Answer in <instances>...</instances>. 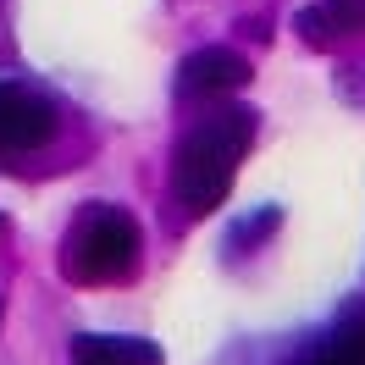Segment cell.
Segmentation results:
<instances>
[{"mask_svg": "<svg viewBox=\"0 0 365 365\" xmlns=\"http://www.w3.org/2000/svg\"><path fill=\"white\" fill-rule=\"evenodd\" d=\"M255 144V111L250 106H222L210 111L194 133L178 144V166H172V200L182 205L188 222H200L227 200L238 160Z\"/></svg>", "mask_w": 365, "mask_h": 365, "instance_id": "1", "label": "cell"}, {"mask_svg": "<svg viewBox=\"0 0 365 365\" xmlns=\"http://www.w3.org/2000/svg\"><path fill=\"white\" fill-rule=\"evenodd\" d=\"M61 266H67V277L83 282V288H106V282L133 277V266H138V222L128 210H116V205H89L67 232Z\"/></svg>", "mask_w": 365, "mask_h": 365, "instance_id": "2", "label": "cell"}, {"mask_svg": "<svg viewBox=\"0 0 365 365\" xmlns=\"http://www.w3.org/2000/svg\"><path fill=\"white\" fill-rule=\"evenodd\" d=\"M56 133V106L28 89H6L0 83V155H23L39 150Z\"/></svg>", "mask_w": 365, "mask_h": 365, "instance_id": "3", "label": "cell"}, {"mask_svg": "<svg viewBox=\"0 0 365 365\" xmlns=\"http://www.w3.org/2000/svg\"><path fill=\"white\" fill-rule=\"evenodd\" d=\"M244 83H250V61H244L238 50H227V45H205V50H194V56L182 61V72H178V89H182V94H194V100L238 94Z\"/></svg>", "mask_w": 365, "mask_h": 365, "instance_id": "4", "label": "cell"}, {"mask_svg": "<svg viewBox=\"0 0 365 365\" xmlns=\"http://www.w3.org/2000/svg\"><path fill=\"white\" fill-rule=\"evenodd\" d=\"M299 39L304 45H338V39H349V34H360L365 28V0H316V6H304L294 17Z\"/></svg>", "mask_w": 365, "mask_h": 365, "instance_id": "5", "label": "cell"}, {"mask_svg": "<svg viewBox=\"0 0 365 365\" xmlns=\"http://www.w3.org/2000/svg\"><path fill=\"white\" fill-rule=\"evenodd\" d=\"M72 365H160V349L150 338L83 332V338H72Z\"/></svg>", "mask_w": 365, "mask_h": 365, "instance_id": "6", "label": "cell"}, {"mask_svg": "<svg viewBox=\"0 0 365 365\" xmlns=\"http://www.w3.org/2000/svg\"><path fill=\"white\" fill-rule=\"evenodd\" d=\"M304 365H365V349L360 343H343V338H332L321 354H310Z\"/></svg>", "mask_w": 365, "mask_h": 365, "instance_id": "7", "label": "cell"}, {"mask_svg": "<svg viewBox=\"0 0 365 365\" xmlns=\"http://www.w3.org/2000/svg\"><path fill=\"white\" fill-rule=\"evenodd\" d=\"M332 338H343V343H360V349H365V304H360V310H349V316L338 321V332H332Z\"/></svg>", "mask_w": 365, "mask_h": 365, "instance_id": "8", "label": "cell"}]
</instances>
